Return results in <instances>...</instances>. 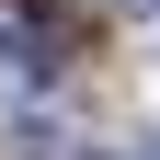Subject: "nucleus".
<instances>
[{
    "label": "nucleus",
    "instance_id": "obj_1",
    "mask_svg": "<svg viewBox=\"0 0 160 160\" xmlns=\"http://www.w3.org/2000/svg\"><path fill=\"white\" fill-rule=\"evenodd\" d=\"M126 160H149V149H126Z\"/></svg>",
    "mask_w": 160,
    "mask_h": 160
},
{
    "label": "nucleus",
    "instance_id": "obj_2",
    "mask_svg": "<svg viewBox=\"0 0 160 160\" xmlns=\"http://www.w3.org/2000/svg\"><path fill=\"white\" fill-rule=\"evenodd\" d=\"M137 12H149V0H137Z\"/></svg>",
    "mask_w": 160,
    "mask_h": 160
}]
</instances>
